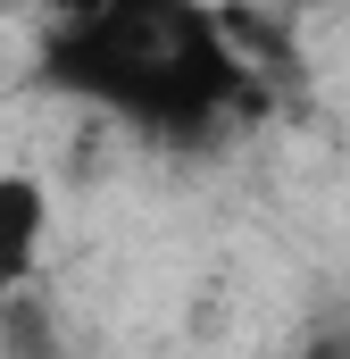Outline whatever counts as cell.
<instances>
[{
	"mask_svg": "<svg viewBox=\"0 0 350 359\" xmlns=\"http://www.w3.org/2000/svg\"><path fill=\"white\" fill-rule=\"evenodd\" d=\"M42 76L159 142H209L259 100L251 59L200 0H59L42 34Z\"/></svg>",
	"mask_w": 350,
	"mask_h": 359,
	"instance_id": "cell-1",
	"label": "cell"
},
{
	"mask_svg": "<svg viewBox=\"0 0 350 359\" xmlns=\"http://www.w3.org/2000/svg\"><path fill=\"white\" fill-rule=\"evenodd\" d=\"M42 251V184L34 176H0V284L34 268Z\"/></svg>",
	"mask_w": 350,
	"mask_h": 359,
	"instance_id": "cell-2",
	"label": "cell"
}]
</instances>
